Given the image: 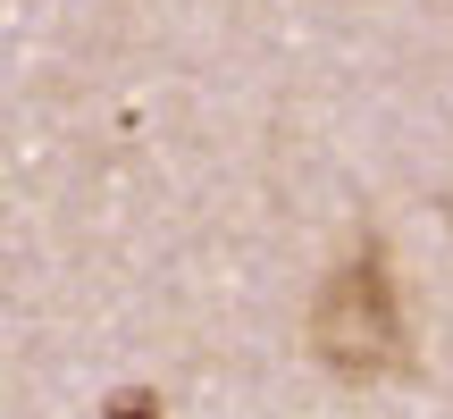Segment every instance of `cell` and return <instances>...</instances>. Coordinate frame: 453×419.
Listing matches in <instances>:
<instances>
[{
	"label": "cell",
	"instance_id": "obj_1",
	"mask_svg": "<svg viewBox=\"0 0 453 419\" xmlns=\"http://www.w3.org/2000/svg\"><path fill=\"white\" fill-rule=\"evenodd\" d=\"M311 336H319V353L336 361V369H395L403 361V310H395V277L378 269V260H344L336 277H327L319 310H311Z\"/></svg>",
	"mask_w": 453,
	"mask_h": 419
}]
</instances>
